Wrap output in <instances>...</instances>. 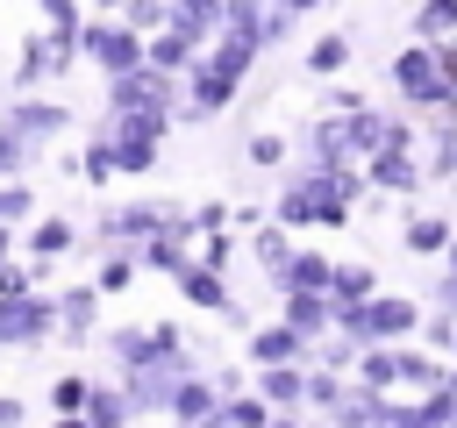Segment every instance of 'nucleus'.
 <instances>
[{
  "mask_svg": "<svg viewBox=\"0 0 457 428\" xmlns=\"http://www.w3.org/2000/svg\"><path fill=\"white\" fill-rule=\"evenodd\" d=\"M421 171H428V185H450L457 178V114L450 107L428 114V128H421Z\"/></svg>",
  "mask_w": 457,
  "mask_h": 428,
  "instance_id": "obj_16",
  "label": "nucleus"
},
{
  "mask_svg": "<svg viewBox=\"0 0 457 428\" xmlns=\"http://www.w3.org/2000/svg\"><path fill=\"white\" fill-rule=\"evenodd\" d=\"M450 235H457V221H450V214H436V207L400 214V250H407V257H443V250H450Z\"/></svg>",
  "mask_w": 457,
  "mask_h": 428,
  "instance_id": "obj_17",
  "label": "nucleus"
},
{
  "mask_svg": "<svg viewBox=\"0 0 457 428\" xmlns=\"http://www.w3.org/2000/svg\"><path fill=\"white\" fill-rule=\"evenodd\" d=\"M307 350H314V342H307L293 321H257V328L243 335V357H250V364H307Z\"/></svg>",
  "mask_w": 457,
  "mask_h": 428,
  "instance_id": "obj_12",
  "label": "nucleus"
},
{
  "mask_svg": "<svg viewBox=\"0 0 457 428\" xmlns=\"http://www.w3.org/2000/svg\"><path fill=\"white\" fill-rule=\"evenodd\" d=\"M264 428H307V407H293V414H286V407H278V414H271V421H264Z\"/></svg>",
  "mask_w": 457,
  "mask_h": 428,
  "instance_id": "obj_45",
  "label": "nucleus"
},
{
  "mask_svg": "<svg viewBox=\"0 0 457 428\" xmlns=\"http://www.w3.org/2000/svg\"><path fill=\"white\" fill-rule=\"evenodd\" d=\"M186 257H193V243H186V235H171V228H157L150 243H136V264H143V271H157V278H179V271H186Z\"/></svg>",
  "mask_w": 457,
  "mask_h": 428,
  "instance_id": "obj_23",
  "label": "nucleus"
},
{
  "mask_svg": "<svg viewBox=\"0 0 457 428\" xmlns=\"http://www.w3.org/2000/svg\"><path fill=\"white\" fill-rule=\"evenodd\" d=\"M136 271H143V264H136V250H129V243H107V250H100V264H93V285L114 300V292H129V285H136Z\"/></svg>",
  "mask_w": 457,
  "mask_h": 428,
  "instance_id": "obj_28",
  "label": "nucleus"
},
{
  "mask_svg": "<svg viewBox=\"0 0 457 428\" xmlns=\"http://www.w3.org/2000/svg\"><path fill=\"white\" fill-rule=\"evenodd\" d=\"M236 250H243V243H236V228H228V221L193 235V264H207V271H228V264H236Z\"/></svg>",
  "mask_w": 457,
  "mask_h": 428,
  "instance_id": "obj_33",
  "label": "nucleus"
},
{
  "mask_svg": "<svg viewBox=\"0 0 457 428\" xmlns=\"http://www.w3.org/2000/svg\"><path fill=\"white\" fill-rule=\"evenodd\" d=\"M57 328V300L43 285L29 292H0V350H43Z\"/></svg>",
  "mask_w": 457,
  "mask_h": 428,
  "instance_id": "obj_6",
  "label": "nucleus"
},
{
  "mask_svg": "<svg viewBox=\"0 0 457 428\" xmlns=\"http://www.w3.org/2000/svg\"><path fill=\"white\" fill-rule=\"evenodd\" d=\"M86 392H93L86 371H57L50 378V414H86Z\"/></svg>",
  "mask_w": 457,
  "mask_h": 428,
  "instance_id": "obj_39",
  "label": "nucleus"
},
{
  "mask_svg": "<svg viewBox=\"0 0 457 428\" xmlns=\"http://www.w3.org/2000/svg\"><path fill=\"white\" fill-rule=\"evenodd\" d=\"M378 414H386V392H378V385H364V378H350V385H343V399L321 414V428H378Z\"/></svg>",
  "mask_w": 457,
  "mask_h": 428,
  "instance_id": "obj_19",
  "label": "nucleus"
},
{
  "mask_svg": "<svg viewBox=\"0 0 457 428\" xmlns=\"http://www.w3.org/2000/svg\"><path fill=\"white\" fill-rule=\"evenodd\" d=\"M378 292V271L364 264V257H336V271H328V300L336 307H357V300H371Z\"/></svg>",
  "mask_w": 457,
  "mask_h": 428,
  "instance_id": "obj_24",
  "label": "nucleus"
},
{
  "mask_svg": "<svg viewBox=\"0 0 457 428\" xmlns=\"http://www.w3.org/2000/svg\"><path fill=\"white\" fill-rule=\"evenodd\" d=\"M114 7H121V0H86V14H114Z\"/></svg>",
  "mask_w": 457,
  "mask_h": 428,
  "instance_id": "obj_48",
  "label": "nucleus"
},
{
  "mask_svg": "<svg viewBox=\"0 0 457 428\" xmlns=\"http://www.w3.org/2000/svg\"><path fill=\"white\" fill-rule=\"evenodd\" d=\"M364 185H371V193H393L400 207H407L414 193H428V171H421V143H378V150L364 157Z\"/></svg>",
  "mask_w": 457,
  "mask_h": 428,
  "instance_id": "obj_7",
  "label": "nucleus"
},
{
  "mask_svg": "<svg viewBox=\"0 0 457 428\" xmlns=\"http://www.w3.org/2000/svg\"><path fill=\"white\" fill-rule=\"evenodd\" d=\"M421 342H428L436 357H450V350H457V314H443V307H428V314H421Z\"/></svg>",
  "mask_w": 457,
  "mask_h": 428,
  "instance_id": "obj_40",
  "label": "nucleus"
},
{
  "mask_svg": "<svg viewBox=\"0 0 457 428\" xmlns=\"http://www.w3.org/2000/svg\"><path fill=\"white\" fill-rule=\"evenodd\" d=\"M21 421H29V407H21L14 392H0V428H21Z\"/></svg>",
  "mask_w": 457,
  "mask_h": 428,
  "instance_id": "obj_44",
  "label": "nucleus"
},
{
  "mask_svg": "<svg viewBox=\"0 0 457 428\" xmlns=\"http://www.w3.org/2000/svg\"><path fill=\"white\" fill-rule=\"evenodd\" d=\"M221 14H228V0H171V21H186L200 43L221 36Z\"/></svg>",
  "mask_w": 457,
  "mask_h": 428,
  "instance_id": "obj_34",
  "label": "nucleus"
},
{
  "mask_svg": "<svg viewBox=\"0 0 457 428\" xmlns=\"http://www.w3.org/2000/svg\"><path fill=\"white\" fill-rule=\"evenodd\" d=\"M450 428H457V414H450Z\"/></svg>",
  "mask_w": 457,
  "mask_h": 428,
  "instance_id": "obj_52",
  "label": "nucleus"
},
{
  "mask_svg": "<svg viewBox=\"0 0 457 428\" xmlns=\"http://www.w3.org/2000/svg\"><path fill=\"white\" fill-rule=\"evenodd\" d=\"M0 221L7 228H29L36 221V185L29 178H0Z\"/></svg>",
  "mask_w": 457,
  "mask_h": 428,
  "instance_id": "obj_38",
  "label": "nucleus"
},
{
  "mask_svg": "<svg viewBox=\"0 0 457 428\" xmlns=\"http://www.w3.org/2000/svg\"><path fill=\"white\" fill-rule=\"evenodd\" d=\"M357 200H364V164H343V171H307V164H286V178H278V200L264 207L278 228H350V214H357Z\"/></svg>",
  "mask_w": 457,
  "mask_h": 428,
  "instance_id": "obj_1",
  "label": "nucleus"
},
{
  "mask_svg": "<svg viewBox=\"0 0 457 428\" xmlns=\"http://www.w3.org/2000/svg\"><path fill=\"white\" fill-rule=\"evenodd\" d=\"M350 57H357V43L343 29H321L307 43V78H336V71H350Z\"/></svg>",
  "mask_w": 457,
  "mask_h": 428,
  "instance_id": "obj_25",
  "label": "nucleus"
},
{
  "mask_svg": "<svg viewBox=\"0 0 457 428\" xmlns=\"http://www.w3.org/2000/svg\"><path fill=\"white\" fill-rule=\"evenodd\" d=\"M36 14L57 43H79V29H86V0H36Z\"/></svg>",
  "mask_w": 457,
  "mask_h": 428,
  "instance_id": "obj_36",
  "label": "nucleus"
},
{
  "mask_svg": "<svg viewBox=\"0 0 457 428\" xmlns=\"http://www.w3.org/2000/svg\"><path fill=\"white\" fill-rule=\"evenodd\" d=\"M271 7H278V14H293V21H314L328 0H271Z\"/></svg>",
  "mask_w": 457,
  "mask_h": 428,
  "instance_id": "obj_43",
  "label": "nucleus"
},
{
  "mask_svg": "<svg viewBox=\"0 0 457 428\" xmlns=\"http://www.w3.org/2000/svg\"><path fill=\"white\" fill-rule=\"evenodd\" d=\"M50 428H93L86 414H50Z\"/></svg>",
  "mask_w": 457,
  "mask_h": 428,
  "instance_id": "obj_47",
  "label": "nucleus"
},
{
  "mask_svg": "<svg viewBox=\"0 0 457 428\" xmlns=\"http://www.w3.org/2000/svg\"><path fill=\"white\" fill-rule=\"evenodd\" d=\"M79 178H86V185H93V193H100V185H114V178H121V171H114V143H107V136H100V128H93V136H86V143H79Z\"/></svg>",
  "mask_w": 457,
  "mask_h": 428,
  "instance_id": "obj_30",
  "label": "nucleus"
},
{
  "mask_svg": "<svg viewBox=\"0 0 457 428\" xmlns=\"http://www.w3.org/2000/svg\"><path fill=\"white\" fill-rule=\"evenodd\" d=\"M114 14H121L129 29H143V36H150V29H164V21H171V0H121Z\"/></svg>",
  "mask_w": 457,
  "mask_h": 428,
  "instance_id": "obj_41",
  "label": "nucleus"
},
{
  "mask_svg": "<svg viewBox=\"0 0 457 428\" xmlns=\"http://www.w3.org/2000/svg\"><path fill=\"white\" fill-rule=\"evenodd\" d=\"M143 29H129L121 14H86V29H79V64H93L100 78H114V71H136L143 64Z\"/></svg>",
  "mask_w": 457,
  "mask_h": 428,
  "instance_id": "obj_4",
  "label": "nucleus"
},
{
  "mask_svg": "<svg viewBox=\"0 0 457 428\" xmlns=\"http://www.w3.org/2000/svg\"><path fill=\"white\" fill-rule=\"evenodd\" d=\"M50 300H57V328H50V342H64V350H86V342L100 335V307H107V292L86 278V285H57Z\"/></svg>",
  "mask_w": 457,
  "mask_h": 428,
  "instance_id": "obj_9",
  "label": "nucleus"
},
{
  "mask_svg": "<svg viewBox=\"0 0 457 428\" xmlns=\"http://www.w3.org/2000/svg\"><path fill=\"white\" fill-rule=\"evenodd\" d=\"M350 378H364V385H378V392H400V350H393V342H364L357 364H350Z\"/></svg>",
  "mask_w": 457,
  "mask_h": 428,
  "instance_id": "obj_27",
  "label": "nucleus"
},
{
  "mask_svg": "<svg viewBox=\"0 0 457 428\" xmlns=\"http://www.w3.org/2000/svg\"><path fill=\"white\" fill-rule=\"evenodd\" d=\"M200 50H207V43H200V36L186 29V21H164V29H150V43H143V64H157V71H171V78H186Z\"/></svg>",
  "mask_w": 457,
  "mask_h": 428,
  "instance_id": "obj_13",
  "label": "nucleus"
},
{
  "mask_svg": "<svg viewBox=\"0 0 457 428\" xmlns=\"http://www.w3.org/2000/svg\"><path fill=\"white\" fill-rule=\"evenodd\" d=\"M443 264H450V271H457V235H450V250H443Z\"/></svg>",
  "mask_w": 457,
  "mask_h": 428,
  "instance_id": "obj_49",
  "label": "nucleus"
},
{
  "mask_svg": "<svg viewBox=\"0 0 457 428\" xmlns=\"http://www.w3.org/2000/svg\"><path fill=\"white\" fill-rule=\"evenodd\" d=\"M243 157H250L257 171H286V164H293V136H278V128H250Z\"/></svg>",
  "mask_w": 457,
  "mask_h": 428,
  "instance_id": "obj_32",
  "label": "nucleus"
},
{
  "mask_svg": "<svg viewBox=\"0 0 457 428\" xmlns=\"http://www.w3.org/2000/svg\"><path fill=\"white\" fill-rule=\"evenodd\" d=\"M36 157H43V143H29V136L0 114V178H29V171H36Z\"/></svg>",
  "mask_w": 457,
  "mask_h": 428,
  "instance_id": "obj_29",
  "label": "nucleus"
},
{
  "mask_svg": "<svg viewBox=\"0 0 457 428\" xmlns=\"http://www.w3.org/2000/svg\"><path fill=\"white\" fill-rule=\"evenodd\" d=\"M407 29H414L421 43H450V36H457V0H421V7L407 14Z\"/></svg>",
  "mask_w": 457,
  "mask_h": 428,
  "instance_id": "obj_31",
  "label": "nucleus"
},
{
  "mask_svg": "<svg viewBox=\"0 0 457 428\" xmlns=\"http://www.w3.org/2000/svg\"><path fill=\"white\" fill-rule=\"evenodd\" d=\"M186 207L179 200H107L100 214H93V250H107V243H150L157 228H171Z\"/></svg>",
  "mask_w": 457,
  "mask_h": 428,
  "instance_id": "obj_5",
  "label": "nucleus"
},
{
  "mask_svg": "<svg viewBox=\"0 0 457 428\" xmlns=\"http://www.w3.org/2000/svg\"><path fill=\"white\" fill-rule=\"evenodd\" d=\"M328 271H336V257L293 243V257H286V271L271 278V292H328Z\"/></svg>",
  "mask_w": 457,
  "mask_h": 428,
  "instance_id": "obj_20",
  "label": "nucleus"
},
{
  "mask_svg": "<svg viewBox=\"0 0 457 428\" xmlns=\"http://www.w3.org/2000/svg\"><path fill=\"white\" fill-rule=\"evenodd\" d=\"M278 321H293V328L314 342V335L336 328V300H328V292H278Z\"/></svg>",
  "mask_w": 457,
  "mask_h": 428,
  "instance_id": "obj_21",
  "label": "nucleus"
},
{
  "mask_svg": "<svg viewBox=\"0 0 457 428\" xmlns=\"http://www.w3.org/2000/svg\"><path fill=\"white\" fill-rule=\"evenodd\" d=\"M450 392H457V357H450Z\"/></svg>",
  "mask_w": 457,
  "mask_h": 428,
  "instance_id": "obj_51",
  "label": "nucleus"
},
{
  "mask_svg": "<svg viewBox=\"0 0 457 428\" xmlns=\"http://www.w3.org/2000/svg\"><path fill=\"white\" fill-rule=\"evenodd\" d=\"M0 114H7V121H14L29 143H43V150H50V143H64V136L79 128V114H71L57 93H21V86L0 100Z\"/></svg>",
  "mask_w": 457,
  "mask_h": 428,
  "instance_id": "obj_8",
  "label": "nucleus"
},
{
  "mask_svg": "<svg viewBox=\"0 0 457 428\" xmlns=\"http://www.w3.org/2000/svg\"><path fill=\"white\" fill-rule=\"evenodd\" d=\"M86 235H79V221H64V214H36L29 228H21V257L43 271V278H57V264L79 250Z\"/></svg>",
  "mask_w": 457,
  "mask_h": 428,
  "instance_id": "obj_11",
  "label": "nucleus"
},
{
  "mask_svg": "<svg viewBox=\"0 0 457 428\" xmlns=\"http://www.w3.org/2000/svg\"><path fill=\"white\" fill-rule=\"evenodd\" d=\"M250 385L264 392V407L278 414H293V407H307V364H250Z\"/></svg>",
  "mask_w": 457,
  "mask_h": 428,
  "instance_id": "obj_18",
  "label": "nucleus"
},
{
  "mask_svg": "<svg viewBox=\"0 0 457 428\" xmlns=\"http://www.w3.org/2000/svg\"><path fill=\"white\" fill-rule=\"evenodd\" d=\"M107 143H114V171L121 178H150L164 164V136H171V114L164 107H129V114H100L93 121Z\"/></svg>",
  "mask_w": 457,
  "mask_h": 428,
  "instance_id": "obj_3",
  "label": "nucleus"
},
{
  "mask_svg": "<svg viewBox=\"0 0 457 428\" xmlns=\"http://www.w3.org/2000/svg\"><path fill=\"white\" fill-rule=\"evenodd\" d=\"M86 421H93V428H136L143 414H136V399L121 392V378H93V392H86Z\"/></svg>",
  "mask_w": 457,
  "mask_h": 428,
  "instance_id": "obj_22",
  "label": "nucleus"
},
{
  "mask_svg": "<svg viewBox=\"0 0 457 428\" xmlns=\"http://www.w3.org/2000/svg\"><path fill=\"white\" fill-rule=\"evenodd\" d=\"M286 257H293V228H278L271 214L257 221V235H250V264L264 271V278H278L286 271Z\"/></svg>",
  "mask_w": 457,
  "mask_h": 428,
  "instance_id": "obj_26",
  "label": "nucleus"
},
{
  "mask_svg": "<svg viewBox=\"0 0 457 428\" xmlns=\"http://www.w3.org/2000/svg\"><path fill=\"white\" fill-rule=\"evenodd\" d=\"M214 407H221V385H214V371H207V364H193V371L171 385V407H164V421H193V428H200Z\"/></svg>",
  "mask_w": 457,
  "mask_h": 428,
  "instance_id": "obj_15",
  "label": "nucleus"
},
{
  "mask_svg": "<svg viewBox=\"0 0 457 428\" xmlns=\"http://www.w3.org/2000/svg\"><path fill=\"white\" fill-rule=\"evenodd\" d=\"M14 250H21V228H7V221H0V264H7Z\"/></svg>",
  "mask_w": 457,
  "mask_h": 428,
  "instance_id": "obj_46",
  "label": "nucleus"
},
{
  "mask_svg": "<svg viewBox=\"0 0 457 428\" xmlns=\"http://www.w3.org/2000/svg\"><path fill=\"white\" fill-rule=\"evenodd\" d=\"M71 64H79V43H57L50 29H36V36L21 43V57H14V86H21V93H43V86H57Z\"/></svg>",
  "mask_w": 457,
  "mask_h": 428,
  "instance_id": "obj_10",
  "label": "nucleus"
},
{
  "mask_svg": "<svg viewBox=\"0 0 457 428\" xmlns=\"http://www.w3.org/2000/svg\"><path fill=\"white\" fill-rule=\"evenodd\" d=\"M221 421H228V428H264V421H271V407H264V392H257V385H243V392H228V399H221Z\"/></svg>",
  "mask_w": 457,
  "mask_h": 428,
  "instance_id": "obj_37",
  "label": "nucleus"
},
{
  "mask_svg": "<svg viewBox=\"0 0 457 428\" xmlns=\"http://www.w3.org/2000/svg\"><path fill=\"white\" fill-rule=\"evenodd\" d=\"M450 357H457V350H450Z\"/></svg>",
  "mask_w": 457,
  "mask_h": 428,
  "instance_id": "obj_53",
  "label": "nucleus"
},
{
  "mask_svg": "<svg viewBox=\"0 0 457 428\" xmlns=\"http://www.w3.org/2000/svg\"><path fill=\"white\" fill-rule=\"evenodd\" d=\"M136 428H143V421H136ZM157 428H193V421H157Z\"/></svg>",
  "mask_w": 457,
  "mask_h": 428,
  "instance_id": "obj_50",
  "label": "nucleus"
},
{
  "mask_svg": "<svg viewBox=\"0 0 457 428\" xmlns=\"http://www.w3.org/2000/svg\"><path fill=\"white\" fill-rule=\"evenodd\" d=\"M343 385H350V371H328V364H307V414L321 421L336 399H343Z\"/></svg>",
  "mask_w": 457,
  "mask_h": 428,
  "instance_id": "obj_35",
  "label": "nucleus"
},
{
  "mask_svg": "<svg viewBox=\"0 0 457 428\" xmlns=\"http://www.w3.org/2000/svg\"><path fill=\"white\" fill-rule=\"evenodd\" d=\"M193 221H200V228H221V221H228V200H200Z\"/></svg>",
  "mask_w": 457,
  "mask_h": 428,
  "instance_id": "obj_42",
  "label": "nucleus"
},
{
  "mask_svg": "<svg viewBox=\"0 0 457 428\" xmlns=\"http://www.w3.org/2000/svg\"><path fill=\"white\" fill-rule=\"evenodd\" d=\"M171 292H179L186 307H200V314H214V321H221V314L236 307V292H228V271H207V264H193V257H186V271L171 278Z\"/></svg>",
  "mask_w": 457,
  "mask_h": 428,
  "instance_id": "obj_14",
  "label": "nucleus"
},
{
  "mask_svg": "<svg viewBox=\"0 0 457 428\" xmlns=\"http://www.w3.org/2000/svg\"><path fill=\"white\" fill-rule=\"evenodd\" d=\"M386 86H393V100L407 107V114H443L450 107V64H443V43H421V36H407L393 57H386Z\"/></svg>",
  "mask_w": 457,
  "mask_h": 428,
  "instance_id": "obj_2",
  "label": "nucleus"
}]
</instances>
